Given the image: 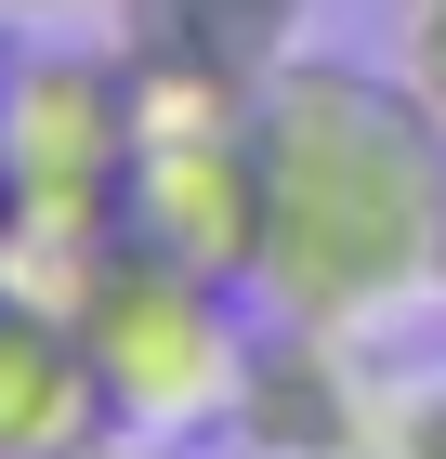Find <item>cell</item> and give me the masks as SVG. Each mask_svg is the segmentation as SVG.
Returning <instances> with one entry per match:
<instances>
[{
  "label": "cell",
  "mask_w": 446,
  "mask_h": 459,
  "mask_svg": "<svg viewBox=\"0 0 446 459\" xmlns=\"http://www.w3.org/2000/svg\"><path fill=\"white\" fill-rule=\"evenodd\" d=\"M263 302L289 328H368L446 289V118L394 66L263 53Z\"/></svg>",
  "instance_id": "cell-1"
},
{
  "label": "cell",
  "mask_w": 446,
  "mask_h": 459,
  "mask_svg": "<svg viewBox=\"0 0 446 459\" xmlns=\"http://www.w3.org/2000/svg\"><path fill=\"white\" fill-rule=\"evenodd\" d=\"M66 316L79 354H92V394L118 433H210L237 420V381H249V328H237V289L171 263L144 237H105L92 263L66 276Z\"/></svg>",
  "instance_id": "cell-2"
},
{
  "label": "cell",
  "mask_w": 446,
  "mask_h": 459,
  "mask_svg": "<svg viewBox=\"0 0 446 459\" xmlns=\"http://www.w3.org/2000/svg\"><path fill=\"white\" fill-rule=\"evenodd\" d=\"M0 171H13V263L66 289L118 237L132 184V66L118 53H0Z\"/></svg>",
  "instance_id": "cell-3"
},
{
  "label": "cell",
  "mask_w": 446,
  "mask_h": 459,
  "mask_svg": "<svg viewBox=\"0 0 446 459\" xmlns=\"http://www.w3.org/2000/svg\"><path fill=\"white\" fill-rule=\"evenodd\" d=\"M105 433L118 420H105V394H92L66 289L0 276V459H92Z\"/></svg>",
  "instance_id": "cell-4"
},
{
  "label": "cell",
  "mask_w": 446,
  "mask_h": 459,
  "mask_svg": "<svg viewBox=\"0 0 446 459\" xmlns=\"http://www.w3.org/2000/svg\"><path fill=\"white\" fill-rule=\"evenodd\" d=\"M394 79L446 118V0H407V13H394Z\"/></svg>",
  "instance_id": "cell-5"
},
{
  "label": "cell",
  "mask_w": 446,
  "mask_h": 459,
  "mask_svg": "<svg viewBox=\"0 0 446 459\" xmlns=\"http://www.w3.org/2000/svg\"><path fill=\"white\" fill-rule=\"evenodd\" d=\"M171 13H197V27H237V39H263V53H275V27H289L302 0H171Z\"/></svg>",
  "instance_id": "cell-6"
},
{
  "label": "cell",
  "mask_w": 446,
  "mask_h": 459,
  "mask_svg": "<svg viewBox=\"0 0 446 459\" xmlns=\"http://www.w3.org/2000/svg\"><path fill=\"white\" fill-rule=\"evenodd\" d=\"M79 13H118V0H0V27H79Z\"/></svg>",
  "instance_id": "cell-7"
},
{
  "label": "cell",
  "mask_w": 446,
  "mask_h": 459,
  "mask_svg": "<svg viewBox=\"0 0 446 459\" xmlns=\"http://www.w3.org/2000/svg\"><path fill=\"white\" fill-rule=\"evenodd\" d=\"M0 276H13V171H0Z\"/></svg>",
  "instance_id": "cell-8"
},
{
  "label": "cell",
  "mask_w": 446,
  "mask_h": 459,
  "mask_svg": "<svg viewBox=\"0 0 446 459\" xmlns=\"http://www.w3.org/2000/svg\"><path fill=\"white\" fill-rule=\"evenodd\" d=\"M92 459H105V446H92Z\"/></svg>",
  "instance_id": "cell-9"
}]
</instances>
